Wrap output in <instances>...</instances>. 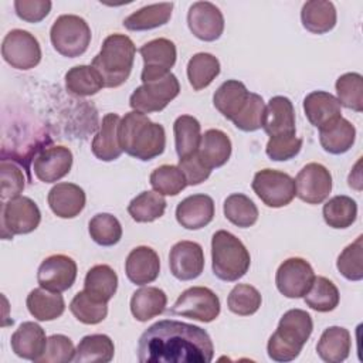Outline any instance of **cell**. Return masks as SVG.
Wrapping results in <instances>:
<instances>
[{
  "mask_svg": "<svg viewBox=\"0 0 363 363\" xmlns=\"http://www.w3.org/2000/svg\"><path fill=\"white\" fill-rule=\"evenodd\" d=\"M214 345L200 326L163 319L139 337L138 360L142 363H210Z\"/></svg>",
  "mask_w": 363,
  "mask_h": 363,
  "instance_id": "6da1fadb",
  "label": "cell"
},
{
  "mask_svg": "<svg viewBox=\"0 0 363 363\" xmlns=\"http://www.w3.org/2000/svg\"><path fill=\"white\" fill-rule=\"evenodd\" d=\"M122 150L142 162L160 156L166 147V132L160 123L152 122L147 115L130 111L119 123Z\"/></svg>",
  "mask_w": 363,
  "mask_h": 363,
  "instance_id": "7a4b0ae2",
  "label": "cell"
},
{
  "mask_svg": "<svg viewBox=\"0 0 363 363\" xmlns=\"http://www.w3.org/2000/svg\"><path fill=\"white\" fill-rule=\"evenodd\" d=\"M313 330L312 316L303 309H289L279 319L278 328L269 336L267 352L274 362L295 360Z\"/></svg>",
  "mask_w": 363,
  "mask_h": 363,
  "instance_id": "3957f363",
  "label": "cell"
},
{
  "mask_svg": "<svg viewBox=\"0 0 363 363\" xmlns=\"http://www.w3.org/2000/svg\"><path fill=\"white\" fill-rule=\"evenodd\" d=\"M136 47L125 34H109L94 57L91 65L102 77L106 88L121 86L130 75L135 62Z\"/></svg>",
  "mask_w": 363,
  "mask_h": 363,
  "instance_id": "277c9868",
  "label": "cell"
},
{
  "mask_svg": "<svg viewBox=\"0 0 363 363\" xmlns=\"http://www.w3.org/2000/svg\"><path fill=\"white\" fill-rule=\"evenodd\" d=\"M140 81L142 85L132 92L129 105L145 115L163 111L180 92L179 79L170 69L143 67Z\"/></svg>",
  "mask_w": 363,
  "mask_h": 363,
  "instance_id": "5b68a950",
  "label": "cell"
},
{
  "mask_svg": "<svg viewBox=\"0 0 363 363\" xmlns=\"http://www.w3.org/2000/svg\"><path fill=\"white\" fill-rule=\"evenodd\" d=\"M251 257L240 238L225 230H218L211 237L213 274L225 282H235L250 269Z\"/></svg>",
  "mask_w": 363,
  "mask_h": 363,
  "instance_id": "8992f818",
  "label": "cell"
},
{
  "mask_svg": "<svg viewBox=\"0 0 363 363\" xmlns=\"http://www.w3.org/2000/svg\"><path fill=\"white\" fill-rule=\"evenodd\" d=\"M91 37L88 23L77 14L57 17L50 30V40L54 50L68 58L82 55L89 47Z\"/></svg>",
  "mask_w": 363,
  "mask_h": 363,
  "instance_id": "52a82bcc",
  "label": "cell"
},
{
  "mask_svg": "<svg viewBox=\"0 0 363 363\" xmlns=\"http://www.w3.org/2000/svg\"><path fill=\"white\" fill-rule=\"evenodd\" d=\"M251 187L259 200L272 208L288 206L296 196L295 180L281 170L262 169L254 174Z\"/></svg>",
  "mask_w": 363,
  "mask_h": 363,
  "instance_id": "ba28073f",
  "label": "cell"
},
{
  "mask_svg": "<svg viewBox=\"0 0 363 363\" xmlns=\"http://www.w3.org/2000/svg\"><path fill=\"white\" fill-rule=\"evenodd\" d=\"M41 221L38 206L26 196L9 199L1 207V235L6 240L13 235L28 234L34 231Z\"/></svg>",
  "mask_w": 363,
  "mask_h": 363,
  "instance_id": "9c48e42d",
  "label": "cell"
},
{
  "mask_svg": "<svg viewBox=\"0 0 363 363\" xmlns=\"http://www.w3.org/2000/svg\"><path fill=\"white\" fill-rule=\"evenodd\" d=\"M220 309V299L214 291L207 286H191L180 294L170 313L208 323L217 319Z\"/></svg>",
  "mask_w": 363,
  "mask_h": 363,
  "instance_id": "30bf717a",
  "label": "cell"
},
{
  "mask_svg": "<svg viewBox=\"0 0 363 363\" xmlns=\"http://www.w3.org/2000/svg\"><path fill=\"white\" fill-rule=\"evenodd\" d=\"M1 55L13 68L26 71L37 67L41 61V47L30 31L14 28L3 38Z\"/></svg>",
  "mask_w": 363,
  "mask_h": 363,
  "instance_id": "8fae6325",
  "label": "cell"
},
{
  "mask_svg": "<svg viewBox=\"0 0 363 363\" xmlns=\"http://www.w3.org/2000/svg\"><path fill=\"white\" fill-rule=\"evenodd\" d=\"M313 279L315 272L312 265L301 257H291L285 259L275 274V285L278 291L291 299L303 298Z\"/></svg>",
  "mask_w": 363,
  "mask_h": 363,
  "instance_id": "7c38bea8",
  "label": "cell"
},
{
  "mask_svg": "<svg viewBox=\"0 0 363 363\" xmlns=\"http://www.w3.org/2000/svg\"><path fill=\"white\" fill-rule=\"evenodd\" d=\"M296 196L308 204L323 203L332 191V174L320 163H308L295 179Z\"/></svg>",
  "mask_w": 363,
  "mask_h": 363,
  "instance_id": "4fadbf2b",
  "label": "cell"
},
{
  "mask_svg": "<svg viewBox=\"0 0 363 363\" xmlns=\"http://www.w3.org/2000/svg\"><path fill=\"white\" fill-rule=\"evenodd\" d=\"M77 279L75 261L64 254L47 257L38 267L37 282L41 288L52 292H64L69 289Z\"/></svg>",
  "mask_w": 363,
  "mask_h": 363,
  "instance_id": "5bb4252c",
  "label": "cell"
},
{
  "mask_svg": "<svg viewBox=\"0 0 363 363\" xmlns=\"http://www.w3.org/2000/svg\"><path fill=\"white\" fill-rule=\"evenodd\" d=\"M187 26L194 37L201 41H216L224 31V16L210 1H196L187 11Z\"/></svg>",
  "mask_w": 363,
  "mask_h": 363,
  "instance_id": "9a60e30c",
  "label": "cell"
},
{
  "mask_svg": "<svg viewBox=\"0 0 363 363\" xmlns=\"http://www.w3.org/2000/svg\"><path fill=\"white\" fill-rule=\"evenodd\" d=\"M72 152L61 145L41 149L33 159V172L43 183H54L65 177L72 167Z\"/></svg>",
  "mask_w": 363,
  "mask_h": 363,
  "instance_id": "2e32d148",
  "label": "cell"
},
{
  "mask_svg": "<svg viewBox=\"0 0 363 363\" xmlns=\"http://www.w3.org/2000/svg\"><path fill=\"white\" fill-rule=\"evenodd\" d=\"M172 275L179 281H191L201 275L204 269V252L199 242L179 241L169 254Z\"/></svg>",
  "mask_w": 363,
  "mask_h": 363,
  "instance_id": "e0dca14e",
  "label": "cell"
},
{
  "mask_svg": "<svg viewBox=\"0 0 363 363\" xmlns=\"http://www.w3.org/2000/svg\"><path fill=\"white\" fill-rule=\"evenodd\" d=\"M262 129L269 138L292 136L296 133L295 109L289 98L277 95L265 105Z\"/></svg>",
  "mask_w": 363,
  "mask_h": 363,
  "instance_id": "ac0fdd59",
  "label": "cell"
},
{
  "mask_svg": "<svg viewBox=\"0 0 363 363\" xmlns=\"http://www.w3.org/2000/svg\"><path fill=\"white\" fill-rule=\"evenodd\" d=\"M214 201L207 194H191L176 207V220L186 230H200L214 218Z\"/></svg>",
  "mask_w": 363,
  "mask_h": 363,
  "instance_id": "d6986e66",
  "label": "cell"
},
{
  "mask_svg": "<svg viewBox=\"0 0 363 363\" xmlns=\"http://www.w3.org/2000/svg\"><path fill=\"white\" fill-rule=\"evenodd\" d=\"M125 272L128 279L135 285L150 284L159 277L160 258L153 248L139 245L129 252L125 261Z\"/></svg>",
  "mask_w": 363,
  "mask_h": 363,
  "instance_id": "ffe728a7",
  "label": "cell"
},
{
  "mask_svg": "<svg viewBox=\"0 0 363 363\" xmlns=\"http://www.w3.org/2000/svg\"><path fill=\"white\" fill-rule=\"evenodd\" d=\"M48 206L60 218H74L85 207V191L74 183H57L48 191Z\"/></svg>",
  "mask_w": 363,
  "mask_h": 363,
  "instance_id": "44dd1931",
  "label": "cell"
},
{
  "mask_svg": "<svg viewBox=\"0 0 363 363\" xmlns=\"http://www.w3.org/2000/svg\"><path fill=\"white\" fill-rule=\"evenodd\" d=\"M47 339L44 329L35 322H23L11 335V350L21 359L38 362L44 354Z\"/></svg>",
  "mask_w": 363,
  "mask_h": 363,
  "instance_id": "7402d4cb",
  "label": "cell"
},
{
  "mask_svg": "<svg viewBox=\"0 0 363 363\" xmlns=\"http://www.w3.org/2000/svg\"><path fill=\"white\" fill-rule=\"evenodd\" d=\"M119 123L118 113H106L102 118L99 130L92 139L91 150L94 156L102 162L116 160L122 155V146L119 142Z\"/></svg>",
  "mask_w": 363,
  "mask_h": 363,
  "instance_id": "603a6c76",
  "label": "cell"
},
{
  "mask_svg": "<svg viewBox=\"0 0 363 363\" xmlns=\"http://www.w3.org/2000/svg\"><path fill=\"white\" fill-rule=\"evenodd\" d=\"M303 112L315 128L320 129L342 116V105L326 91H312L303 99Z\"/></svg>",
  "mask_w": 363,
  "mask_h": 363,
  "instance_id": "cb8c5ba5",
  "label": "cell"
},
{
  "mask_svg": "<svg viewBox=\"0 0 363 363\" xmlns=\"http://www.w3.org/2000/svg\"><path fill=\"white\" fill-rule=\"evenodd\" d=\"M337 20L336 9L332 1L311 0L303 3L301 21L306 31L312 34H325L335 28Z\"/></svg>",
  "mask_w": 363,
  "mask_h": 363,
  "instance_id": "d4e9b609",
  "label": "cell"
},
{
  "mask_svg": "<svg viewBox=\"0 0 363 363\" xmlns=\"http://www.w3.org/2000/svg\"><path fill=\"white\" fill-rule=\"evenodd\" d=\"M356 128L343 116L319 129V143L330 155L346 153L354 143Z\"/></svg>",
  "mask_w": 363,
  "mask_h": 363,
  "instance_id": "484cf974",
  "label": "cell"
},
{
  "mask_svg": "<svg viewBox=\"0 0 363 363\" xmlns=\"http://www.w3.org/2000/svg\"><path fill=\"white\" fill-rule=\"evenodd\" d=\"M231 140L220 129H208L201 135L197 153L201 160L213 170L224 166L231 156Z\"/></svg>",
  "mask_w": 363,
  "mask_h": 363,
  "instance_id": "4316f807",
  "label": "cell"
},
{
  "mask_svg": "<svg viewBox=\"0 0 363 363\" xmlns=\"http://www.w3.org/2000/svg\"><path fill=\"white\" fill-rule=\"evenodd\" d=\"M350 333L342 326H329L325 329L318 340V356L328 363H340L347 359L350 353Z\"/></svg>",
  "mask_w": 363,
  "mask_h": 363,
  "instance_id": "83f0119b",
  "label": "cell"
},
{
  "mask_svg": "<svg viewBox=\"0 0 363 363\" xmlns=\"http://www.w3.org/2000/svg\"><path fill=\"white\" fill-rule=\"evenodd\" d=\"M250 96L247 86L238 79L224 81L213 95L214 108L228 121H233Z\"/></svg>",
  "mask_w": 363,
  "mask_h": 363,
  "instance_id": "f1b7e54d",
  "label": "cell"
},
{
  "mask_svg": "<svg viewBox=\"0 0 363 363\" xmlns=\"http://www.w3.org/2000/svg\"><path fill=\"white\" fill-rule=\"evenodd\" d=\"M26 305L30 315L41 322L58 319L65 311V301L61 292H52L41 286L30 291Z\"/></svg>",
  "mask_w": 363,
  "mask_h": 363,
  "instance_id": "f546056e",
  "label": "cell"
},
{
  "mask_svg": "<svg viewBox=\"0 0 363 363\" xmlns=\"http://www.w3.org/2000/svg\"><path fill=\"white\" fill-rule=\"evenodd\" d=\"M167 305V296L157 286H143L133 292L130 298V312L139 322H147L162 315Z\"/></svg>",
  "mask_w": 363,
  "mask_h": 363,
  "instance_id": "4dcf8cb0",
  "label": "cell"
},
{
  "mask_svg": "<svg viewBox=\"0 0 363 363\" xmlns=\"http://www.w3.org/2000/svg\"><path fill=\"white\" fill-rule=\"evenodd\" d=\"M173 11V3H156L145 6L123 20L125 28L130 31H147L169 23Z\"/></svg>",
  "mask_w": 363,
  "mask_h": 363,
  "instance_id": "1f68e13d",
  "label": "cell"
},
{
  "mask_svg": "<svg viewBox=\"0 0 363 363\" xmlns=\"http://www.w3.org/2000/svg\"><path fill=\"white\" fill-rule=\"evenodd\" d=\"M118 289V275L106 264L92 267L84 279V291L98 301L109 302Z\"/></svg>",
  "mask_w": 363,
  "mask_h": 363,
  "instance_id": "d6a6232c",
  "label": "cell"
},
{
  "mask_svg": "<svg viewBox=\"0 0 363 363\" xmlns=\"http://www.w3.org/2000/svg\"><path fill=\"white\" fill-rule=\"evenodd\" d=\"M99 72L92 65H75L65 74V88L74 96H91L104 88Z\"/></svg>",
  "mask_w": 363,
  "mask_h": 363,
  "instance_id": "836d02e7",
  "label": "cell"
},
{
  "mask_svg": "<svg viewBox=\"0 0 363 363\" xmlns=\"http://www.w3.org/2000/svg\"><path fill=\"white\" fill-rule=\"evenodd\" d=\"M115 345L113 340L108 335L95 333L84 336L77 349L74 362L86 363V362H101L108 363L113 359Z\"/></svg>",
  "mask_w": 363,
  "mask_h": 363,
  "instance_id": "e575fe53",
  "label": "cell"
},
{
  "mask_svg": "<svg viewBox=\"0 0 363 363\" xmlns=\"http://www.w3.org/2000/svg\"><path fill=\"white\" fill-rule=\"evenodd\" d=\"M220 74V61L210 52H197L187 62V78L194 91L207 88Z\"/></svg>",
  "mask_w": 363,
  "mask_h": 363,
  "instance_id": "d590c367",
  "label": "cell"
},
{
  "mask_svg": "<svg viewBox=\"0 0 363 363\" xmlns=\"http://www.w3.org/2000/svg\"><path fill=\"white\" fill-rule=\"evenodd\" d=\"M325 223L336 230H343L350 227L357 217L356 201L345 194L335 196L329 199L322 208Z\"/></svg>",
  "mask_w": 363,
  "mask_h": 363,
  "instance_id": "8d00e7d4",
  "label": "cell"
},
{
  "mask_svg": "<svg viewBox=\"0 0 363 363\" xmlns=\"http://www.w3.org/2000/svg\"><path fill=\"white\" fill-rule=\"evenodd\" d=\"M176 153L180 157L189 156L199 149L201 139L200 122L191 115H180L173 123Z\"/></svg>",
  "mask_w": 363,
  "mask_h": 363,
  "instance_id": "74e56055",
  "label": "cell"
},
{
  "mask_svg": "<svg viewBox=\"0 0 363 363\" xmlns=\"http://www.w3.org/2000/svg\"><path fill=\"white\" fill-rule=\"evenodd\" d=\"M305 303L316 312H330L340 301L337 286L326 277H315L309 291L303 295Z\"/></svg>",
  "mask_w": 363,
  "mask_h": 363,
  "instance_id": "f35d334b",
  "label": "cell"
},
{
  "mask_svg": "<svg viewBox=\"0 0 363 363\" xmlns=\"http://www.w3.org/2000/svg\"><path fill=\"white\" fill-rule=\"evenodd\" d=\"M166 200L162 194L153 191H142L128 206L129 216L136 223H152L160 218L166 211Z\"/></svg>",
  "mask_w": 363,
  "mask_h": 363,
  "instance_id": "ab89813d",
  "label": "cell"
},
{
  "mask_svg": "<svg viewBox=\"0 0 363 363\" xmlns=\"http://www.w3.org/2000/svg\"><path fill=\"white\" fill-rule=\"evenodd\" d=\"M223 211L225 218L240 228H248L254 225L259 216L254 201L242 193L230 194L224 200Z\"/></svg>",
  "mask_w": 363,
  "mask_h": 363,
  "instance_id": "60d3db41",
  "label": "cell"
},
{
  "mask_svg": "<svg viewBox=\"0 0 363 363\" xmlns=\"http://www.w3.org/2000/svg\"><path fill=\"white\" fill-rule=\"evenodd\" d=\"M139 52L143 58V67L150 68L170 69L176 64L177 58V50L174 43L163 37L145 43L139 48Z\"/></svg>",
  "mask_w": 363,
  "mask_h": 363,
  "instance_id": "b9f144b4",
  "label": "cell"
},
{
  "mask_svg": "<svg viewBox=\"0 0 363 363\" xmlns=\"http://www.w3.org/2000/svg\"><path fill=\"white\" fill-rule=\"evenodd\" d=\"M69 311L84 325L101 323L108 315V303L95 299L85 291L75 294L69 303Z\"/></svg>",
  "mask_w": 363,
  "mask_h": 363,
  "instance_id": "7bdbcfd3",
  "label": "cell"
},
{
  "mask_svg": "<svg viewBox=\"0 0 363 363\" xmlns=\"http://www.w3.org/2000/svg\"><path fill=\"white\" fill-rule=\"evenodd\" d=\"M336 99L354 112L363 111V77L359 72H346L336 79Z\"/></svg>",
  "mask_w": 363,
  "mask_h": 363,
  "instance_id": "ee69618b",
  "label": "cell"
},
{
  "mask_svg": "<svg viewBox=\"0 0 363 363\" xmlns=\"http://www.w3.org/2000/svg\"><path fill=\"white\" fill-rule=\"evenodd\" d=\"M91 238L102 247H112L122 238V225L119 220L109 213H98L88 223Z\"/></svg>",
  "mask_w": 363,
  "mask_h": 363,
  "instance_id": "f6af8a7d",
  "label": "cell"
},
{
  "mask_svg": "<svg viewBox=\"0 0 363 363\" xmlns=\"http://www.w3.org/2000/svg\"><path fill=\"white\" fill-rule=\"evenodd\" d=\"M149 182L153 190L162 196H177L187 186L182 170L173 164L156 167L150 173Z\"/></svg>",
  "mask_w": 363,
  "mask_h": 363,
  "instance_id": "bcb514c9",
  "label": "cell"
},
{
  "mask_svg": "<svg viewBox=\"0 0 363 363\" xmlns=\"http://www.w3.org/2000/svg\"><path fill=\"white\" fill-rule=\"evenodd\" d=\"M262 302L259 291L248 284H237L228 294V309L240 316L254 315Z\"/></svg>",
  "mask_w": 363,
  "mask_h": 363,
  "instance_id": "7dc6e473",
  "label": "cell"
},
{
  "mask_svg": "<svg viewBox=\"0 0 363 363\" xmlns=\"http://www.w3.org/2000/svg\"><path fill=\"white\" fill-rule=\"evenodd\" d=\"M336 268L349 281L363 279V235H359L339 254Z\"/></svg>",
  "mask_w": 363,
  "mask_h": 363,
  "instance_id": "c3c4849f",
  "label": "cell"
},
{
  "mask_svg": "<svg viewBox=\"0 0 363 363\" xmlns=\"http://www.w3.org/2000/svg\"><path fill=\"white\" fill-rule=\"evenodd\" d=\"M265 113V102L261 95L250 92V96L240 111V113L231 121L235 128L242 132H254L262 128Z\"/></svg>",
  "mask_w": 363,
  "mask_h": 363,
  "instance_id": "681fc988",
  "label": "cell"
},
{
  "mask_svg": "<svg viewBox=\"0 0 363 363\" xmlns=\"http://www.w3.org/2000/svg\"><path fill=\"white\" fill-rule=\"evenodd\" d=\"M0 174H1V200H9L20 196L26 187L23 170L14 162L3 157L0 162Z\"/></svg>",
  "mask_w": 363,
  "mask_h": 363,
  "instance_id": "f907efd6",
  "label": "cell"
},
{
  "mask_svg": "<svg viewBox=\"0 0 363 363\" xmlns=\"http://www.w3.org/2000/svg\"><path fill=\"white\" fill-rule=\"evenodd\" d=\"M75 347L72 340L65 335H52L47 339L44 354L40 363H68L74 362Z\"/></svg>",
  "mask_w": 363,
  "mask_h": 363,
  "instance_id": "816d5d0a",
  "label": "cell"
},
{
  "mask_svg": "<svg viewBox=\"0 0 363 363\" xmlns=\"http://www.w3.org/2000/svg\"><path fill=\"white\" fill-rule=\"evenodd\" d=\"M302 143L303 140L296 135L269 138L265 146V153L274 162H285L295 157L301 152Z\"/></svg>",
  "mask_w": 363,
  "mask_h": 363,
  "instance_id": "f5cc1de1",
  "label": "cell"
},
{
  "mask_svg": "<svg viewBox=\"0 0 363 363\" xmlns=\"http://www.w3.org/2000/svg\"><path fill=\"white\" fill-rule=\"evenodd\" d=\"M179 169L182 170L187 186H197L208 179L211 169L201 160L197 150L189 156L179 159Z\"/></svg>",
  "mask_w": 363,
  "mask_h": 363,
  "instance_id": "db71d44e",
  "label": "cell"
},
{
  "mask_svg": "<svg viewBox=\"0 0 363 363\" xmlns=\"http://www.w3.org/2000/svg\"><path fill=\"white\" fill-rule=\"evenodd\" d=\"M52 3L50 0H16V14L27 23H40L51 11Z\"/></svg>",
  "mask_w": 363,
  "mask_h": 363,
  "instance_id": "11a10c76",
  "label": "cell"
}]
</instances>
